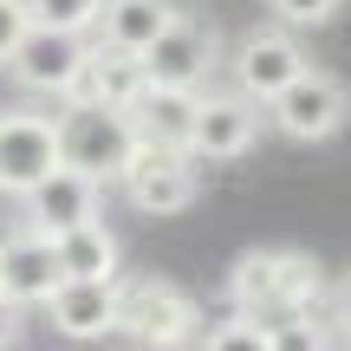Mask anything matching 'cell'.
<instances>
[{
	"label": "cell",
	"mask_w": 351,
	"mask_h": 351,
	"mask_svg": "<svg viewBox=\"0 0 351 351\" xmlns=\"http://www.w3.org/2000/svg\"><path fill=\"white\" fill-rule=\"evenodd\" d=\"M326 267L300 247H247L228 267V306L247 319H287V313H326Z\"/></svg>",
	"instance_id": "1"
},
{
	"label": "cell",
	"mask_w": 351,
	"mask_h": 351,
	"mask_svg": "<svg viewBox=\"0 0 351 351\" xmlns=\"http://www.w3.org/2000/svg\"><path fill=\"white\" fill-rule=\"evenodd\" d=\"M59 117V163L65 169H85L98 182H117L124 163L137 156V124L130 111H104V104H85V98H65Z\"/></svg>",
	"instance_id": "2"
},
{
	"label": "cell",
	"mask_w": 351,
	"mask_h": 351,
	"mask_svg": "<svg viewBox=\"0 0 351 351\" xmlns=\"http://www.w3.org/2000/svg\"><path fill=\"white\" fill-rule=\"evenodd\" d=\"M267 124L280 130L287 143H326L351 124V85L326 65H306L274 104H267Z\"/></svg>",
	"instance_id": "3"
},
{
	"label": "cell",
	"mask_w": 351,
	"mask_h": 351,
	"mask_svg": "<svg viewBox=\"0 0 351 351\" xmlns=\"http://www.w3.org/2000/svg\"><path fill=\"white\" fill-rule=\"evenodd\" d=\"M117 332H130L143 351H176L202 332V306L176 280H130L117 306Z\"/></svg>",
	"instance_id": "4"
},
{
	"label": "cell",
	"mask_w": 351,
	"mask_h": 351,
	"mask_svg": "<svg viewBox=\"0 0 351 351\" xmlns=\"http://www.w3.org/2000/svg\"><path fill=\"white\" fill-rule=\"evenodd\" d=\"M137 59H143V78H150V85H169V91H208L215 65H221V39H215L208 20L176 13V20L137 52Z\"/></svg>",
	"instance_id": "5"
},
{
	"label": "cell",
	"mask_w": 351,
	"mask_h": 351,
	"mask_svg": "<svg viewBox=\"0 0 351 351\" xmlns=\"http://www.w3.org/2000/svg\"><path fill=\"white\" fill-rule=\"evenodd\" d=\"M306 65H313V59H306L300 33H287V26H274V20H267V26H247V33L234 39V52H228L234 91H241V98H254V104H274Z\"/></svg>",
	"instance_id": "6"
},
{
	"label": "cell",
	"mask_w": 351,
	"mask_h": 351,
	"mask_svg": "<svg viewBox=\"0 0 351 351\" xmlns=\"http://www.w3.org/2000/svg\"><path fill=\"white\" fill-rule=\"evenodd\" d=\"M85 52H91V39H78V33H52V26H26V39L13 46V59H7V78L20 91H33V98H72L78 91V72H85Z\"/></svg>",
	"instance_id": "7"
},
{
	"label": "cell",
	"mask_w": 351,
	"mask_h": 351,
	"mask_svg": "<svg viewBox=\"0 0 351 351\" xmlns=\"http://www.w3.org/2000/svg\"><path fill=\"white\" fill-rule=\"evenodd\" d=\"M124 202L137 215H182L189 202L202 195V176H195V156L189 150H156V143H137V156L117 176Z\"/></svg>",
	"instance_id": "8"
},
{
	"label": "cell",
	"mask_w": 351,
	"mask_h": 351,
	"mask_svg": "<svg viewBox=\"0 0 351 351\" xmlns=\"http://www.w3.org/2000/svg\"><path fill=\"white\" fill-rule=\"evenodd\" d=\"M267 104L241 98V91H202L195 98V130H189V156L195 163H241L261 143Z\"/></svg>",
	"instance_id": "9"
},
{
	"label": "cell",
	"mask_w": 351,
	"mask_h": 351,
	"mask_svg": "<svg viewBox=\"0 0 351 351\" xmlns=\"http://www.w3.org/2000/svg\"><path fill=\"white\" fill-rule=\"evenodd\" d=\"M59 169V117L52 111H0V195L20 202Z\"/></svg>",
	"instance_id": "10"
},
{
	"label": "cell",
	"mask_w": 351,
	"mask_h": 351,
	"mask_svg": "<svg viewBox=\"0 0 351 351\" xmlns=\"http://www.w3.org/2000/svg\"><path fill=\"white\" fill-rule=\"evenodd\" d=\"M98 215H104V182L85 176V169H65V163L52 169L39 189L20 195V228H33V234H46V241L72 234V228L98 221Z\"/></svg>",
	"instance_id": "11"
},
{
	"label": "cell",
	"mask_w": 351,
	"mask_h": 351,
	"mask_svg": "<svg viewBox=\"0 0 351 351\" xmlns=\"http://www.w3.org/2000/svg\"><path fill=\"white\" fill-rule=\"evenodd\" d=\"M59 287H65L59 247H52L46 234H33V228H13V234L0 241V300H13L26 313V306H46Z\"/></svg>",
	"instance_id": "12"
},
{
	"label": "cell",
	"mask_w": 351,
	"mask_h": 351,
	"mask_svg": "<svg viewBox=\"0 0 351 351\" xmlns=\"http://www.w3.org/2000/svg\"><path fill=\"white\" fill-rule=\"evenodd\" d=\"M117 306H124L117 280H65L46 300V313L52 332H65V339H104V332H117Z\"/></svg>",
	"instance_id": "13"
},
{
	"label": "cell",
	"mask_w": 351,
	"mask_h": 351,
	"mask_svg": "<svg viewBox=\"0 0 351 351\" xmlns=\"http://www.w3.org/2000/svg\"><path fill=\"white\" fill-rule=\"evenodd\" d=\"M143 91H150V78H143V59H137V52H117V46H104V39H91L85 72H78V91H72V98L104 104V111H130Z\"/></svg>",
	"instance_id": "14"
},
{
	"label": "cell",
	"mask_w": 351,
	"mask_h": 351,
	"mask_svg": "<svg viewBox=\"0 0 351 351\" xmlns=\"http://www.w3.org/2000/svg\"><path fill=\"white\" fill-rule=\"evenodd\" d=\"M195 98H202V91H169V85H150L137 104H130L137 143H156V150H189V130H195Z\"/></svg>",
	"instance_id": "15"
},
{
	"label": "cell",
	"mask_w": 351,
	"mask_h": 351,
	"mask_svg": "<svg viewBox=\"0 0 351 351\" xmlns=\"http://www.w3.org/2000/svg\"><path fill=\"white\" fill-rule=\"evenodd\" d=\"M169 20H176V0H104L98 39H104V46H117V52H143Z\"/></svg>",
	"instance_id": "16"
},
{
	"label": "cell",
	"mask_w": 351,
	"mask_h": 351,
	"mask_svg": "<svg viewBox=\"0 0 351 351\" xmlns=\"http://www.w3.org/2000/svg\"><path fill=\"white\" fill-rule=\"evenodd\" d=\"M52 247H59V274L65 280H117V261H124V247H117V234L104 228V215L85 221V228H72V234H59Z\"/></svg>",
	"instance_id": "17"
},
{
	"label": "cell",
	"mask_w": 351,
	"mask_h": 351,
	"mask_svg": "<svg viewBox=\"0 0 351 351\" xmlns=\"http://www.w3.org/2000/svg\"><path fill=\"white\" fill-rule=\"evenodd\" d=\"M26 13H33V26H52V33H98V13L104 0H26Z\"/></svg>",
	"instance_id": "18"
},
{
	"label": "cell",
	"mask_w": 351,
	"mask_h": 351,
	"mask_svg": "<svg viewBox=\"0 0 351 351\" xmlns=\"http://www.w3.org/2000/svg\"><path fill=\"white\" fill-rule=\"evenodd\" d=\"M267 351H326V319L319 313L267 319Z\"/></svg>",
	"instance_id": "19"
},
{
	"label": "cell",
	"mask_w": 351,
	"mask_h": 351,
	"mask_svg": "<svg viewBox=\"0 0 351 351\" xmlns=\"http://www.w3.org/2000/svg\"><path fill=\"white\" fill-rule=\"evenodd\" d=\"M345 13V0H267V20L287 26V33H319Z\"/></svg>",
	"instance_id": "20"
},
{
	"label": "cell",
	"mask_w": 351,
	"mask_h": 351,
	"mask_svg": "<svg viewBox=\"0 0 351 351\" xmlns=\"http://www.w3.org/2000/svg\"><path fill=\"white\" fill-rule=\"evenodd\" d=\"M202 351H267V326L247 319V313H234V319H221V326H208Z\"/></svg>",
	"instance_id": "21"
},
{
	"label": "cell",
	"mask_w": 351,
	"mask_h": 351,
	"mask_svg": "<svg viewBox=\"0 0 351 351\" xmlns=\"http://www.w3.org/2000/svg\"><path fill=\"white\" fill-rule=\"evenodd\" d=\"M26 26H33V13H26V0H0V65L13 59V46L26 39Z\"/></svg>",
	"instance_id": "22"
},
{
	"label": "cell",
	"mask_w": 351,
	"mask_h": 351,
	"mask_svg": "<svg viewBox=\"0 0 351 351\" xmlns=\"http://www.w3.org/2000/svg\"><path fill=\"white\" fill-rule=\"evenodd\" d=\"M326 326H332V332H345V339H351V274H345L339 287L326 293Z\"/></svg>",
	"instance_id": "23"
},
{
	"label": "cell",
	"mask_w": 351,
	"mask_h": 351,
	"mask_svg": "<svg viewBox=\"0 0 351 351\" xmlns=\"http://www.w3.org/2000/svg\"><path fill=\"white\" fill-rule=\"evenodd\" d=\"M13 339H20V306L0 300V351H13Z\"/></svg>",
	"instance_id": "24"
},
{
	"label": "cell",
	"mask_w": 351,
	"mask_h": 351,
	"mask_svg": "<svg viewBox=\"0 0 351 351\" xmlns=\"http://www.w3.org/2000/svg\"><path fill=\"white\" fill-rule=\"evenodd\" d=\"M345 351H351V339H345Z\"/></svg>",
	"instance_id": "25"
}]
</instances>
